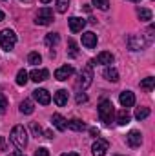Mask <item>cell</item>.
<instances>
[{"label": "cell", "mask_w": 155, "mask_h": 156, "mask_svg": "<svg viewBox=\"0 0 155 156\" xmlns=\"http://www.w3.org/2000/svg\"><path fill=\"white\" fill-rule=\"evenodd\" d=\"M113 116H115V109H113V104L110 100H102L100 105H99V118L104 125H110L113 122Z\"/></svg>", "instance_id": "1"}, {"label": "cell", "mask_w": 155, "mask_h": 156, "mask_svg": "<svg viewBox=\"0 0 155 156\" xmlns=\"http://www.w3.org/2000/svg\"><path fill=\"white\" fill-rule=\"evenodd\" d=\"M11 142L18 147V149H26L28 145V133L22 125H15L11 131Z\"/></svg>", "instance_id": "2"}, {"label": "cell", "mask_w": 155, "mask_h": 156, "mask_svg": "<svg viewBox=\"0 0 155 156\" xmlns=\"http://www.w3.org/2000/svg\"><path fill=\"white\" fill-rule=\"evenodd\" d=\"M91 82H93V71H91V66L88 64V66H84V67L80 69V73H78L77 87L84 91V89H88V87L91 85Z\"/></svg>", "instance_id": "3"}, {"label": "cell", "mask_w": 155, "mask_h": 156, "mask_svg": "<svg viewBox=\"0 0 155 156\" xmlns=\"http://www.w3.org/2000/svg\"><path fill=\"white\" fill-rule=\"evenodd\" d=\"M15 44H17V35H15V31H11V29L0 31V45H2L4 51H11V49L15 47Z\"/></svg>", "instance_id": "4"}, {"label": "cell", "mask_w": 155, "mask_h": 156, "mask_svg": "<svg viewBox=\"0 0 155 156\" xmlns=\"http://www.w3.org/2000/svg\"><path fill=\"white\" fill-rule=\"evenodd\" d=\"M53 22V9L49 7H40L37 16H35V24L37 26H49Z\"/></svg>", "instance_id": "5"}, {"label": "cell", "mask_w": 155, "mask_h": 156, "mask_svg": "<svg viewBox=\"0 0 155 156\" xmlns=\"http://www.w3.org/2000/svg\"><path fill=\"white\" fill-rule=\"evenodd\" d=\"M88 64H89L91 67H93V66H110V64H113V55L108 53V51H102V53L97 55V58L89 60Z\"/></svg>", "instance_id": "6"}, {"label": "cell", "mask_w": 155, "mask_h": 156, "mask_svg": "<svg viewBox=\"0 0 155 156\" xmlns=\"http://www.w3.org/2000/svg\"><path fill=\"white\" fill-rule=\"evenodd\" d=\"M148 44H150L148 40H144L142 37H139V35H130V37H128V47H130L131 51H141V49H144Z\"/></svg>", "instance_id": "7"}, {"label": "cell", "mask_w": 155, "mask_h": 156, "mask_svg": "<svg viewBox=\"0 0 155 156\" xmlns=\"http://www.w3.org/2000/svg\"><path fill=\"white\" fill-rule=\"evenodd\" d=\"M108 147H110V144H108L106 140L97 138V142L91 145V154L93 156H104L106 154V151H108Z\"/></svg>", "instance_id": "8"}, {"label": "cell", "mask_w": 155, "mask_h": 156, "mask_svg": "<svg viewBox=\"0 0 155 156\" xmlns=\"http://www.w3.org/2000/svg\"><path fill=\"white\" fill-rule=\"evenodd\" d=\"M33 98H35L39 104H42V105H47V104L51 102V94H49L46 89H35V91H33Z\"/></svg>", "instance_id": "9"}, {"label": "cell", "mask_w": 155, "mask_h": 156, "mask_svg": "<svg viewBox=\"0 0 155 156\" xmlns=\"http://www.w3.org/2000/svg\"><path fill=\"white\" fill-rule=\"evenodd\" d=\"M119 100H120V105H122L124 109H128V107H131V105L135 104V96H133L131 91H122L120 96H119Z\"/></svg>", "instance_id": "10"}, {"label": "cell", "mask_w": 155, "mask_h": 156, "mask_svg": "<svg viewBox=\"0 0 155 156\" xmlns=\"http://www.w3.org/2000/svg\"><path fill=\"white\" fill-rule=\"evenodd\" d=\"M71 75H73V67H71V66H62V67H59V69L55 71V78L60 80V82L68 80Z\"/></svg>", "instance_id": "11"}, {"label": "cell", "mask_w": 155, "mask_h": 156, "mask_svg": "<svg viewBox=\"0 0 155 156\" xmlns=\"http://www.w3.org/2000/svg\"><path fill=\"white\" fill-rule=\"evenodd\" d=\"M68 24H70L71 33H78V31H82V29H84L86 20H84V18H78V16H71V18L68 20Z\"/></svg>", "instance_id": "12"}, {"label": "cell", "mask_w": 155, "mask_h": 156, "mask_svg": "<svg viewBox=\"0 0 155 156\" xmlns=\"http://www.w3.org/2000/svg\"><path fill=\"white\" fill-rule=\"evenodd\" d=\"M126 140H128V145H130V147H139V145L142 144V134H141L139 131H131V133L126 136Z\"/></svg>", "instance_id": "13"}, {"label": "cell", "mask_w": 155, "mask_h": 156, "mask_svg": "<svg viewBox=\"0 0 155 156\" xmlns=\"http://www.w3.org/2000/svg\"><path fill=\"white\" fill-rule=\"evenodd\" d=\"M82 45L88 47V49H93V47L97 45V35L91 33V31L84 33V35H82Z\"/></svg>", "instance_id": "14"}, {"label": "cell", "mask_w": 155, "mask_h": 156, "mask_svg": "<svg viewBox=\"0 0 155 156\" xmlns=\"http://www.w3.org/2000/svg\"><path fill=\"white\" fill-rule=\"evenodd\" d=\"M51 123H53L59 131H66V129H68V122H66V118L62 116V115H59V113H55V115L51 116Z\"/></svg>", "instance_id": "15"}, {"label": "cell", "mask_w": 155, "mask_h": 156, "mask_svg": "<svg viewBox=\"0 0 155 156\" xmlns=\"http://www.w3.org/2000/svg\"><path fill=\"white\" fill-rule=\"evenodd\" d=\"M29 76H31V80L33 82H44L46 78H49V71L47 69H35V71H31L29 73Z\"/></svg>", "instance_id": "16"}, {"label": "cell", "mask_w": 155, "mask_h": 156, "mask_svg": "<svg viewBox=\"0 0 155 156\" xmlns=\"http://www.w3.org/2000/svg\"><path fill=\"white\" fill-rule=\"evenodd\" d=\"M55 104H57L59 107H62V105L68 104V91H66V89H60V91L55 93Z\"/></svg>", "instance_id": "17"}, {"label": "cell", "mask_w": 155, "mask_h": 156, "mask_svg": "<svg viewBox=\"0 0 155 156\" xmlns=\"http://www.w3.org/2000/svg\"><path fill=\"white\" fill-rule=\"evenodd\" d=\"M130 120H131V116H130L128 109H120L117 113V123L119 125H126V123H130Z\"/></svg>", "instance_id": "18"}, {"label": "cell", "mask_w": 155, "mask_h": 156, "mask_svg": "<svg viewBox=\"0 0 155 156\" xmlns=\"http://www.w3.org/2000/svg\"><path fill=\"white\" fill-rule=\"evenodd\" d=\"M104 78L110 82H119V71L115 67H106L104 69Z\"/></svg>", "instance_id": "19"}, {"label": "cell", "mask_w": 155, "mask_h": 156, "mask_svg": "<svg viewBox=\"0 0 155 156\" xmlns=\"http://www.w3.org/2000/svg\"><path fill=\"white\" fill-rule=\"evenodd\" d=\"M35 111V107H33V102L31 100H24L22 104H20V113H24V115H31Z\"/></svg>", "instance_id": "20"}, {"label": "cell", "mask_w": 155, "mask_h": 156, "mask_svg": "<svg viewBox=\"0 0 155 156\" xmlns=\"http://www.w3.org/2000/svg\"><path fill=\"white\" fill-rule=\"evenodd\" d=\"M68 129H71V131H84L86 129V123L80 122V120H70L68 122Z\"/></svg>", "instance_id": "21"}, {"label": "cell", "mask_w": 155, "mask_h": 156, "mask_svg": "<svg viewBox=\"0 0 155 156\" xmlns=\"http://www.w3.org/2000/svg\"><path fill=\"white\" fill-rule=\"evenodd\" d=\"M153 87H155V78L153 76H148L141 82V89H144V91H152Z\"/></svg>", "instance_id": "22"}, {"label": "cell", "mask_w": 155, "mask_h": 156, "mask_svg": "<svg viewBox=\"0 0 155 156\" xmlns=\"http://www.w3.org/2000/svg\"><path fill=\"white\" fill-rule=\"evenodd\" d=\"M137 16H139L142 22H148V20H152V11H150V9L141 7V9H137Z\"/></svg>", "instance_id": "23"}, {"label": "cell", "mask_w": 155, "mask_h": 156, "mask_svg": "<svg viewBox=\"0 0 155 156\" xmlns=\"http://www.w3.org/2000/svg\"><path fill=\"white\" fill-rule=\"evenodd\" d=\"M150 116V107H137V111H135V118L141 122V120H144V118Z\"/></svg>", "instance_id": "24"}, {"label": "cell", "mask_w": 155, "mask_h": 156, "mask_svg": "<svg viewBox=\"0 0 155 156\" xmlns=\"http://www.w3.org/2000/svg\"><path fill=\"white\" fill-rule=\"evenodd\" d=\"M28 76H29V75H28L24 69H20V71L17 73V83H18V85H26V83H28V80H29Z\"/></svg>", "instance_id": "25"}, {"label": "cell", "mask_w": 155, "mask_h": 156, "mask_svg": "<svg viewBox=\"0 0 155 156\" xmlns=\"http://www.w3.org/2000/svg\"><path fill=\"white\" fill-rule=\"evenodd\" d=\"M28 62H29L31 66H39L40 62H42V56H40L37 51H33V53H29V56H28Z\"/></svg>", "instance_id": "26"}, {"label": "cell", "mask_w": 155, "mask_h": 156, "mask_svg": "<svg viewBox=\"0 0 155 156\" xmlns=\"http://www.w3.org/2000/svg\"><path fill=\"white\" fill-rule=\"evenodd\" d=\"M55 5H57V11L59 13H66L68 11V5H70V0H57Z\"/></svg>", "instance_id": "27"}, {"label": "cell", "mask_w": 155, "mask_h": 156, "mask_svg": "<svg viewBox=\"0 0 155 156\" xmlns=\"http://www.w3.org/2000/svg\"><path fill=\"white\" fill-rule=\"evenodd\" d=\"M59 40H60V37H59L57 33H49V35L46 37V44H47V45H55V44H59Z\"/></svg>", "instance_id": "28"}, {"label": "cell", "mask_w": 155, "mask_h": 156, "mask_svg": "<svg viewBox=\"0 0 155 156\" xmlns=\"http://www.w3.org/2000/svg\"><path fill=\"white\" fill-rule=\"evenodd\" d=\"M93 5H97V7L102 9V11H108V9H110V2H108V0H93Z\"/></svg>", "instance_id": "29"}, {"label": "cell", "mask_w": 155, "mask_h": 156, "mask_svg": "<svg viewBox=\"0 0 155 156\" xmlns=\"http://www.w3.org/2000/svg\"><path fill=\"white\" fill-rule=\"evenodd\" d=\"M31 133H33V136H35V138L42 136V127H40L37 122H33V123H31Z\"/></svg>", "instance_id": "30"}, {"label": "cell", "mask_w": 155, "mask_h": 156, "mask_svg": "<svg viewBox=\"0 0 155 156\" xmlns=\"http://www.w3.org/2000/svg\"><path fill=\"white\" fill-rule=\"evenodd\" d=\"M6 109H7V98L0 93V115H4V113H6Z\"/></svg>", "instance_id": "31"}, {"label": "cell", "mask_w": 155, "mask_h": 156, "mask_svg": "<svg viewBox=\"0 0 155 156\" xmlns=\"http://www.w3.org/2000/svg\"><path fill=\"white\" fill-rule=\"evenodd\" d=\"M68 45H70V56H77L78 51H77V44H75V40H70Z\"/></svg>", "instance_id": "32"}, {"label": "cell", "mask_w": 155, "mask_h": 156, "mask_svg": "<svg viewBox=\"0 0 155 156\" xmlns=\"http://www.w3.org/2000/svg\"><path fill=\"white\" fill-rule=\"evenodd\" d=\"M35 156H49V151L46 149V147H40L35 151Z\"/></svg>", "instance_id": "33"}, {"label": "cell", "mask_w": 155, "mask_h": 156, "mask_svg": "<svg viewBox=\"0 0 155 156\" xmlns=\"http://www.w3.org/2000/svg\"><path fill=\"white\" fill-rule=\"evenodd\" d=\"M84 102H88V96H86L84 93H78L77 94V104H84Z\"/></svg>", "instance_id": "34"}, {"label": "cell", "mask_w": 155, "mask_h": 156, "mask_svg": "<svg viewBox=\"0 0 155 156\" xmlns=\"http://www.w3.org/2000/svg\"><path fill=\"white\" fill-rule=\"evenodd\" d=\"M0 151H6V140H4V136H0Z\"/></svg>", "instance_id": "35"}, {"label": "cell", "mask_w": 155, "mask_h": 156, "mask_svg": "<svg viewBox=\"0 0 155 156\" xmlns=\"http://www.w3.org/2000/svg\"><path fill=\"white\" fill-rule=\"evenodd\" d=\"M60 156H78L77 153H64V154H60Z\"/></svg>", "instance_id": "36"}, {"label": "cell", "mask_w": 155, "mask_h": 156, "mask_svg": "<svg viewBox=\"0 0 155 156\" xmlns=\"http://www.w3.org/2000/svg\"><path fill=\"white\" fill-rule=\"evenodd\" d=\"M9 156H26L24 153H13V154H9Z\"/></svg>", "instance_id": "37"}, {"label": "cell", "mask_w": 155, "mask_h": 156, "mask_svg": "<svg viewBox=\"0 0 155 156\" xmlns=\"http://www.w3.org/2000/svg\"><path fill=\"white\" fill-rule=\"evenodd\" d=\"M4 20V11H0V22Z\"/></svg>", "instance_id": "38"}, {"label": "cell", "mask_w": 155, "mask_h": 156, "mask_svg": "<svg viewBox=\"0 0 155 156\" xmlns=\"http://www.w3.org/2000/svg\"><path fill=\"white\" fill-rule=\"evenodd\" d=\"M40 2H42V4H47V2H51V0H40Z\"/></svg>", "instance_id": "39"}, {"label": "cell", "mask_w": 155, "mask_h": 156, "mask_svg": "<svg viewBox=\"0 0 155 156\" xmlns=\"http://www.w3.org/2000/svg\"><path fill=\"white\" fill-rule=\"evenodd\" d=\"M131 2H141V0H131Z\"/></svg>", "instance_id": "40"}]
</instances>
